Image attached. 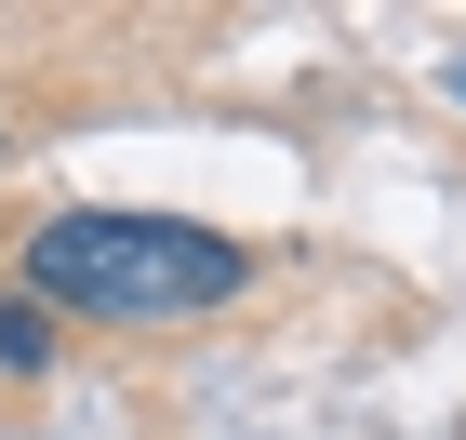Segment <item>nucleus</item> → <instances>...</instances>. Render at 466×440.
Returning <instances> with one entry per match:
<instances>
[{
  "instance_id": "nucleus-1",
  "label": "nucleus",
  "mask_w": 466,
  "mask_h": 440,
  "mask_svg": "<svg viewBox=\"0 0 466 440\" xmlns=\"http://www.w3.org/2000/svg\"><path fill=\"white\" fill-rule=\"evenodd\" d=\"M14 281L67 321H120V333H160V321H214L253 293V254L227 227H187V214H40Z\"/></svg>"
},
{
  "instance_id": "nucleus-2",
  "label": "nucleus",
  "mask_w": 466,
  "mask_h": 440,
  "mask_svg": "<svg viewBox=\"0 0 466 440\" xmlns=\"http://www.w3.org/2000/svg\"><path fill=\"white\" fill-rule=\"evenodd\" d=\"M54 361V321H40V307H0V373H40Z\"/></svg>"
},
{
  "instance_id": "nucleus-3",
  "label": "nucleus",
  "mask_w": 466,
  "mask_h": 440,
  "mask_svg": "<svg viewBox=\"0 0 466 440\" xmlns=\"http://www.w3.org/2000/svg\"><path fill=\"white\" fill-rule=\"evenodd\" d=\"M453 107H466V67H453Z\"/></svg>"
}]
</instances>
